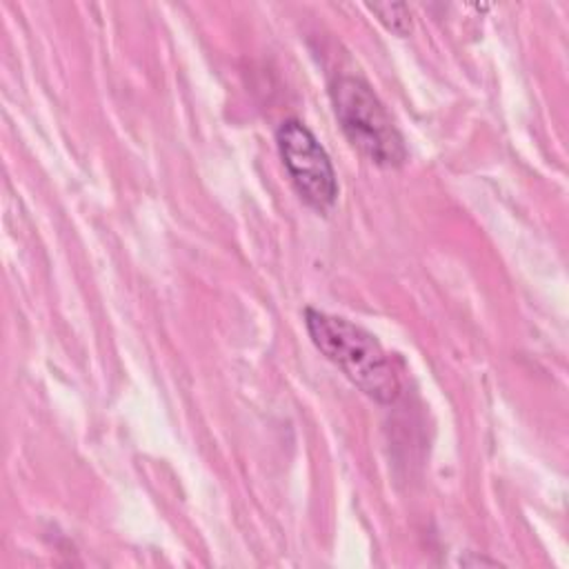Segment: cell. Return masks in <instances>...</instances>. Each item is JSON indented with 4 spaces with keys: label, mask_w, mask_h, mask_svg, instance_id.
<instances>
[{
    "label": "cell",
    "mask_w": 569,
    "mask_h": 569,
    "mask_svg": "<svg viewBox=\"0 0 569 569\" xmlns=\"http://www.w3.org/2000/svg\"><path fill=\"white\" fill-rule=\"evenodd\" d=\"M305 325L318 351L376 402H396L402 389L393 358L362 327L318 309L305 311Z\"/></svg>",
    "instance_id": "obj_1"
},
{
    "label": "cell",
    "mask_w": 569,
    "mask_h": 569,
    "mask_svg": "<svg viewBox=\"0 0 569 569\" xmlns=\"http://www.w3.org/2000/svg\"><path fill=\"white\" fill-rule=\"evenodd\" d=\"M331 102L347 140L380 167H400L407 147L385 104L367 82L340 76L331 82Z\"/></svg>",
    "instance_id": "obj_2"
},
{
    "label": "cell",
    "mask_w": 569,
    "mask_h": 569,
    "mask_svg": "<svg viewBox=\"0 0 569 569\" xmlns=\"http://www.w3.org/2000/svg\"><path fill=\"white\" fill-rule=\"evenodd\" d=\"M276 142L300 198L320 213L329 211L338 198V180L316 136L300 120H284L276 131Z\"/></svg>",
    "instance_id": "obj_3"
},
{
    "label": "cell",
    "mask_w": 569,
    "mask_h": 569,
    "mask_svg": "<svg viewBox=\"0 0 569 569\" xmlns=\"http://www.w3.org/2000/svg\"><path fill=\"white\" fill-rule=\"evenodd\" d=\"M369 11L398 36H407L411 31V13L405 4H369Z\"/></svg>",
    "instance_id": "obj_4"
}]
</instances>
